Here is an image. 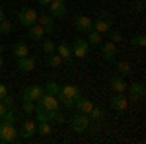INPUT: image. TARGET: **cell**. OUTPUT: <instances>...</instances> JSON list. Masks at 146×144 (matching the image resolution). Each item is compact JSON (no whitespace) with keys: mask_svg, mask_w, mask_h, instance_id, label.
Masks as SVG:
<instances>
[{"mask_svg":"<svg viewBox=\"0 0 146 144\" xmlns=\"http://www.w3.org/2000/svg\"><path fill=\"white\" fill-rule=\"evenodd\" d=\"M2 68H4V58L0 56V70H2Z\"/></svg>","mask_w":146,"mask_h":144,"instance_id":"obj_42","label":"cell"},{"mask_svg":"<svg viewBox=\"0 0 146 144\" xmlns=\"http://www.w3.org/2000/svg\"><path fill=\"white\" fill-rule=\"evenodd\" d=\"M37 2H39L41 6H49V4H51V0H37Z\"/></svg>","mask_w":146,"mask_h":144,"instance_id":"obj_39","label":"cell"},{"mask_svg":"<svg viewBox=\"0 0 146 144\" xmlns=\"http://www.w3.org/2000/svg\"><path fill=\"white\" fill-rule=\"evenodd\" d=\"M35 119H37V123L39 121H49V123H55V117L58 111H51V109H45V107H41L39 103L35 105Z\"/></svg>","mask_w":146,"mask_h":144,"instance_id":"obj_6","label":"cell"},{"mask_svg":"<svg viewBox=\"0 0 146 144\" xmlns=\"http://www.w3.org/2000/svg\"><path fill=\"white\" fill-rule=\"evenodd\" d=\"M45 94V90L41 88V86H35V84H31V86H27V88L23 90V100H29V101H39V98Z\"/></svg>","mask_w":146,"mask_h":144,"instance_id":"obj_10","label":"cell"},{"mask_svg":"<svg viewBox=\"0 0 146 144\" xmlns=\"http://www.w3.org/2000/svg\"><path fill=\"white\" fill-rule=\"evenodd\" d=\"M74 107H76L80 113H86V115H88L92 111V107H94V101H92L90 98H82V96H80L78 100H76V103H74Z\"/></svg>","mask_w":146,"mask_h":144,"instance_id":"obj_20","label":"cell"},{"mask_svg":"<svg viewBox=\"0 0 146 144\" xmlns=\"http://www.w3.org/2000/svg\"><path fill=\"white\" fill-rule=\"evenodd\" d=\"M12 53H14V56L22 58V56L29 55V47L25 45V41H16V43L12 45Z\"/></svg>","mask_w":146,"mask_h":144,"instance_id":"obj_21","label":"cell"},{"mask_svg":"<svg viewBox=\"0 0 146 144\" xmlns=\"http://www.w3.org/2000/svg\"><path fill=\"white\" fill-rule=\"evenodd\" d=\"M2 51H4V47H2V45H0V53H2Z\"/></svg>","mask_w":146,"mask_h":144,"instance_id":"obj_43","label":"cell"},{"mask_svg":"<svg viewBox=\"0 0 146 144\" xmlns=\"http://www.w3.org/2000/svg\"><path fill=\"white\" fill-rule=\"evenodd\" d=\"M41 107H45V109H51V111H58V105H60V101L56 96H51V94H43L39 101H37Z\"/></svg>","mask_w":146,"mask_h":144,"instance_id":"obj_7","label":"cell"},{"mask_svg":"<svg viewBox=\"0 0 146 144\" xmlns=\"http://www.w3.org/2000/svg\"><path fill=\"white\" fill-rule=\"evenodd\" d=\"M41 49H43V53H47V55H51V53H56V45L53 39H43V43H41Z\"/></svg>","mask_w":146,"mask_h":144,"instance_id":"obj_25","label":"cell"},{"mask_svg":"<svg viewBox=\"0 0 146 144\" xmlns=\"http://www.w3.org/2000/svg\"><path fill=\"white\" fill-rule=\"evenodd\" d=\"M56 53L62 56V60H64L66 64H72L74 55H72V47H70L68 43H58V45H56Z\"/></svg>","mask_w":146,"mask_h":144,"instance_id":"obj_15","label":"cell"},{"mask_svg":"<svg viewBox=\"0 0 146 144\" xmlns=\"http://www.w3.org/2000/svg\"><path fill=\"white\" fill-rule=\"evenodd\" d=\"M127 90H129V94H131V100H142L144 98V84L142 82H135V84H131V86H127Z\"/></svg>","mask_w":146,"mask_h":144,"instance_id":"obj_17","label":"cell"},{"mask_svg":"<svg viewBox=\"0 0 146 144\" xmlns=\"http://www.w3.org/2000/svg\"><path fill=\"white\" fill-rule=\"evenodd\" d=\"M60 2H64V0H60Z\"/></svg>","mask_w":146,"mask_h":144,"instance_id":"obj_45","label":"cell"},{"mask_svg":"<svg viewBox=\"0 0 146 144\" xmlns=\"http://www.w3.org/2000/svg\"><path fill=\"white\" fill-rule=\"evenodd\" d=\"M109 86H111V90L115 94H125L129 84L123 80V76H111L109 78Z\"/></svg>","mask_w":146,"mask_h":144,"instance_id":"obj_16","label":"cell"},{"mask_svg":"<svg viewBox=\"0 0 146 144\" xmlns=\"http://www.w3.org/2000/svg\"><path fill=\"white\" fill-rule=\"evenodd\" d=\"M16 66L20 72H31L35 66H37V58L35 56H22V58H18V62H16Z\"/></svg>","mask_w":146,"mask_h":144,"instance_id":"obj_11","label":"cell"},{"mask_svg":"<svg viewBox=\"0 0 146 144\" xmlns=\"http://www.w3.org/2000/svg\"><path fill=\"white\" fill-rule=\"evenodd\" d=\"M4 18H6V16H4V10H2V8H0V22H2V20H4Z\"/></svg>","mask_w":146,"mask_h":144,"instance_id":"obj_41","label":"cell"},{"mask_svg":"<svg viewBox=\"0 0 146 144\" xmlns=\"http://www.w3.org/2000/svg\"><path fill=\"white\" fill-rule=\"evenodd\" d=\"M2 101H4V105H6L8 109H14V98H12L10 94H8L6 98H2Z\"/></svg>","mask_w":146,"mask_h":144,"instance_id":"obj_35","label":"cell"},{"mask_svg":"<svg viewBox=\"0 0 146 144\" xmlns=\"http://www.w3.org/2000/svg\"><path fill=\"white\" fill-rule=\"evenodd\" d=\"M37 23L45 29V33H53L55 31V18L53 16H39L37 18Z\"/></svg>","mask_w":146,"mask_h":144,"instance_id":"obj_19","label":"cell"},{"mask_svg":"<svg viewBox=\"0 0 146 144\" xmlns=\"http://www.w3.org/2000/svg\"><path fill=\"white\" fill-rule=\"evenodd\" d=\"M72 55L76 56V58H86V56H88V41L82 39V37H78V39L72 43Z\"/></svg>","mask_w":146,"mask_h":144,"instance_id":"obj_9","label":"cell"},{"mask_svg":"<svg viewBox=\"0 0 146 144\" xmlns=\"http://www.w3.org/2000/svg\"><path fill=\"white\" fill-rule=\"evenodd\" d=\"M6 111H8V107H6V105H4V101L0 100V117H2V115H4V113H6Z\"/></svg>","mask_w":146,"mask_h":144,"instance_id":"obj_37","label":"cell"},{"mask_svg":"<svg viewBox=\"0 0 146 144\" xmlns=\"http://www.w3.org/2000/svg\"><path fill=\"white\" fill-rule=\"evenodd\" d=\"M37 133V123L31 121V119H23L22 121V129L18 131V134H22L23 138H31Z\"/></svg>","mask_w":146,"mask_h":144,"instance_id":"obj_12","label":"cell"},{"mask_svg":"<svg viewBox=\"0 0 146 144\" xmlns=\"http://www.w3.org/2000/svg\"><path fill=\"white\" fill-rule=\"evenodd\" d=\"M94 29L100 31L101 35L103 33H109L113 29V18L107 14V12H100L98 20H94Z\"/></svg>","mask_w":146,"mask_h":144,"instance_id":"obj_2","label":"cell"},{"mask_svg":"<svg viewBox=\"0 0 146 144\" xmlns=\"http://www.w3.org/2000/svg\"><path fill=\"white\" fill-rule=\"evenodd\" d=\"M80 98V90L74 86V84H66V86H62L60 92H58V101L64 105V107H74V103L76 100Z\"/></svg>","mask_w":146,"mask_h":144,"instance_id":"obj_1","label":"cell"},{"mask_svg":"<svg viewBox=\"0 0 146 144\" xmlns=\"http://www.w3.org/2000/svg\"><path fill=\"white\" fill-rule=\"evenodd\" d=\"M88 33V43L90 45H101V33L100 31H96V29H90V31H86Z\"/></svg>","mask_w":146,"mask_h":144,"instance_id":"obj_26","label":"cell"},{"mask_svg":"<svg viewBox=\"0 0 146 144\" xmlns=\"http://www.w3.org/2000/svg\"><path fill=\"white\" fill-rule=\"evenodd\" d=\"M47 64H49V66H53V68H58V66H62V64H64V60H62V56L58 55V53H51L49 58H47Z\"/></svg>","mask_w":146,"mask_h":144,"instance_id":"obj_23","label":"cell"},{"mask_svg":"<svg viewBox=\"0 0 146 144\" xmlns=\"http://www.w3.org/2000/svg\"><path fill=\"white\" fill-rule=\"evenodd\" d=\"M55 123H64V115H62V113H56Z\"/></svg>","mask_w":146,"mask_h":144,"instance_id":"obj_38","label":"cell"},{"mask_svg":"<svg viewBox=\"0 0 146 144\" xmlns=\"http://www.w3.org/2000/svg\"><path fill=\"white\" fill-rule=\"evenodd\" d=\"M37 18H39L37 10L29 8V6L22 8V10H20V14H18V22L22 23L23 27H31L33 23H37Z\"/></svg>","mask_w":146,"mask_h":144,"instance_id":"obj_3","label":"cell"},{"mask_svg":"<svg viewBox=\"0 0 146 144\" xmlns=\"http://www.w3.org/2000/svg\"><path fill=\"white\" fill-rule=\"evenodd\" d=\"M23 111H25L27 115H33V111H35V101L23 100Z\"/></svg>","mask_w":146,"mask_h":144,"instance_id":"obj_32","label":"cell"},{"mask_svg":"<svg viewBox=\"0 0 146 144\" xmlns=\"http://www.w3.org/2000/svg\"><path fill=\"white\" fill-rule=\"evenodd\" d=\"M136 10L142 12V10H144V4H142V2H138V4H136Z\"/></svg>","mask_w":146,"mask_h":144,"instance_id":"obj_40","label":"cell"},{"mask_svg":"<svg viewBox=\"0 0 146 144\" xmlns=\"http://www.w3.org/2000/svg\"><path fill=\"white\" fill-rule=\"evenodd\" d=\"M58 92H60V86H58L56 82L51 80V82L45 84V94H51V96H56V98H58Z\"/></svg>","mask_w":146,"mask_h":144,"instance_id":"obj_28","label":"cell"},{"mask_svg":"<svg viewBox=\"0 0 146 144\" xmlns=\"http://www.w3.org/2000/svg\"><path fill=\"white\" fill-rule=\"evenodd\" d=\"M131 45H133V47H144L146 45V37L142 33L135 35V37H131Z\"/></svg>","mask_w":146,"mask_h":144,"instance_id":"obj_31","label":"cell"},{"mask_svg":"<svg viewBox=\"0 0 146 144\" xmlns=\"http://www.w3.org/2000/svg\"><path fill=\"white\" fill-rule=\"evenodd\" d=\"M0 142H18V131L10 123H0Z\"/></svg>","mask_w":146,"mask_h":144,"instance_id":"obj_5","label":"cell"},{"mask_svg":"<svg viewBox=\"0 0 146 144\" xmlns=\"http://www.w3.org/2000/svg\"><path fill=\"white\" fill-rule=\"evenodd\" d=\"M49 10H51V16H53V18H64V16H66V6H64V2H60V0H51Z\"/></svg>","mask_w":146,"mask_h":144,"instance_id":"obj_14","label":"cell"},{"mask_svg":"<svg viewBox=\"0 0 146 144\" xmlns=\"http://www.w3.org/2000/svg\"><path fill=\"white\" fill-rule=\"evenodd\" d=\"M0 37H2V29H0Z\"/></svg>","mask_w":146,"mask_h":144,"instance_id":"obj_44","label":"cell"},{"mask_svg":"<svg viewBox=\"0 0 146 144\" xmlns=\"http://www.w3.org/2000/svg\"><path fill=\"white\" fill-rule=\"evenodd\" d=\"M88 117H90V119H94V121H101V119L105 117V111L101 109V107H98V105H94V107H92V111L88 113Z\"/></svg>","mask_w":146,"mask_h":144,"instance_id":"obj_27","label":"cell"},{"mask_svg":"<svg viewBox=\"0 0 146 144\" xmlns=\"http://www.w3.org/2000/svg\"><path fill=\"white\" fill-rule=\"evenodd\" d=\"M115 55H117V45L113 41H105L101 45V58L103 60H113Z\"/></svg>","mask_w":146,"mask_h":144,"instance_id":"obj_13","label":"cell"},{"mask_svg":"<svg viewBox=\"0 0 146 144\" xmlns=\"http://www.w3.org/2000/svg\"><path fill=\"white\" fill-rule=\"evenodd\" d=\"M109 103H111V109L119 111V113H125V111L129 109V100L125 98V94H115L109 100Z\"/></svg>","mask_w":146,"mask_h":144,"instance_id":"obj_8","label":"cell"},{"mask_svg":"<svg viewBox=\"0 0 146 144\" xmlns=\"http://www.w3.org/2000/svg\"><path fill=\"white\" fill-rule=\"evenodd\" d=\"M37 133L43 134V136H49V134L53 133L51 123H49V121H39V123H37Z\"/></svg>","mask_w":146,"mask_h":144,"instance_id":"obj_24","label":"cell"},{"mask_svg":"<svg viewBox=\"0 0 146 144\" xmlns=\"http://www.w3.org/2000/svg\"><path fill=\"white\" fill-rule=\"evenodd\" d=\"M74 25L80 31H90V29H94V20H90L88 16H76L74 18Z\"/></svg>","mask_w":146,"mask_h":144,"instance_id":"obj_18","label":"cell"},{"mask_svg":"<svg viewBox=\"0 0 146 144\" xmlns=\"http://www.w3.org/2000/svg\"><path fill=\"white\" fill-rule=\"evenodd\" d=\"M29 29V39L31 41H41V37L45 35V29L39 25V23H33L31 27H27Z\"/></svg>","mask_w":146,"mask_h":144,"instance_id":"obj_22","label":"cell"},{"mask_svg":"<svg viewBox=\"0 0 146 144\" xmlns=\"http://www.w3.org/2000/svg\"><path fill=\"white\" fill-rule=\"evenodd\" d=\"M70 127H72L74 133H84V131L90 129V117L86 113H80L78 111V115H74L70 119Z\"/></svg>","mask_w":146,"mask_h":144,"instance_id":"obj_4","label":"cell"},{"mask_svg":"<svg viewBox=\"0 0 146 144\" xmlns=\"http://www.w3.org/2000/svg\"><path fill=\"white\" fill-rule=\"evenodd\" d=\"M0 119H2V123H10V125H14V123L18 121V115L14 113V109H8L2 117H0Z\"/></svg>","mask_w":146,"mask_h":144,"instance_id":"obj_30","label":"cell"},{"mask_svg":"<svg viewBox=\"0 0 146 144\" xmlns=\"http://www.w3.org/2000/svg\"><path fill=\"white\" fill-rule=\"evenodd\" d=\"M117 68H119V74H121V76H131V74H133V68H131V62H127V60H121Z\"/></svg>","mask_w":146,"mask_h":144,"instance_id":"obj_29","label":"cell"},{"mask_svg":"<svg viewBox=\"0 0 146 144\" xmlns=\"http://www.w3.org/2000/svg\"><path fill=\"white\" fill-rule=\"evenodd\" d=\"M6 96H8V88H6L4 84H0V100H2V98H6Z\"/></svg>","mask_w":146,"mask_h":144,"instance_id":"obj_36","label":"cell"},{"mask_svg":"<svg viewBox=\"0 0 146 144\" xmlns=\"http://www.w3.org/2000/svg\"><path fill=\"white\" fill-rule=\"evenodd\" d=\"M0 29H2V35H6V33H10V31L14 29V27H12V23L8 22L6 18H4V20L0 22Z\"/></svg>","mask_w":146,"mask_h":144,"instance_id":"obj_33","label":"cell"},{"mask_svg":"<svg viewBox=\"0 0 146 144\" xmlns=\"http://www.w3.org/2000/svg\"><path fill=\"white\" fill-rule=\"evenodd\" d=\"M109 33H111V41H113L115 45H117V43H121V41H123V33H121V31H113V29H111Z\"/></svg>","mask_w":146,"mask_h":144,"instance_id":"obj_34","label":"cell"}]
</instances>
